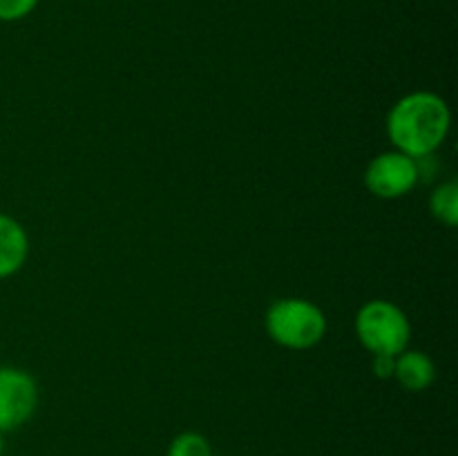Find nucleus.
I'll use <instances>...</instances> for the list:
<instances>
[{
  "instance_id": "nucleus-1",
  "label": "nucleus",
  "mask_w": 458,
  "mask_h": 456,
  "mask_svg": "<svg viewBox=\"0 0 458 456\" xmlns=\"http://www.w3.org/2000/svg\"><path fill=\"white\" fill-rule=\"evenodd\" d=\"M452 128V112L445 98L429 89H416L398 98L387 112L385 130L394 150L414 159L432 156L445 143Z\"/></svg>"
},
{
  "instance_id": "nucleus-2",
  "label": "nucleus",
  "mask_w": 458,
  "mask_h": 456,
  "mask_svg": "<svg viewBox=\"0 0 458 456\" xmlns=\"http://www.w3.org/2000/svg\"><path fill=\"white\" fill-rule=\"evenodd\" d=\"M268 338L291 351H307L325 340L329 322L325 311L307 298H280L264 316Z\"/></svg>"
},
{
  "instance_id": "nucleus-3",
  "label": "nucleus",
  "mask_w": 458,
  "mask_h": 456,
  "mask_svg": "<svg viewBox=\"0 0 458 456\" xmlns=\"http://www.w3.org/2000/svg\"><path fill=\"white\" fill-rule=\"evenodd\" d=\"M358 342L371 356H398L410 347L411 325L407 313L392 300L376 298L362 304L353 317Z\"/></svg>"
},
{
  "instance_id": "nucleus-4",
  "label": "nucleus",
  "mask_w": 458,
  "mask_h": 456,
  "mask_svg": "<svg viewBox=\"0 0 458 456\" xmlns=\"http://www.w3.org/2000/svg\"><path fill=\"white\" fill-rule=\"evenodd\" d=\"M423 179L419 159L401 150H385L376 155L365 168V188L378 199H401L410 195Z\"/></svg>"
},
{
  "instance_id": "nucleus-5",
  "label": "nucleus",
  "mask_w": 458,
  "mask_h": 456,
  "mask_svg": "<svg viewBox=\"0 0 458 456\" xmlns=\"http://www.w3.org/2000/svg\"><path fill=\"white\" fill-rule=\"evenodd\" d=\"M38 407V384L34 376L18 367H0V432L22 427Z\"/></svg>"
},
{
  "instance_id": "nucleus-6",
  "label": "nucleus",
  "mask_w": 458,
  "mask_h": 456,
  "mask_svg": "<svg viewBox=\"0 0 458 456\" xmlns=\"http://www.w3.org/2000/svg\"><path fill=\"white\" fill-rule=\"evenodd\" d=\"M30 258V235L12 215L0 213V280L16 275Z\"/></svg>"
},
{
  "instance_id": "nucleus-7",
  "label": "nucleus",
  "mask_w": 458,
  "mask_h": 456,
  "mask_svg": "<svg viewBox=\"0 0 458 456\" xmlns=\"http://www.w3.org/2000/svg\"><path fill=\"white\" fill-rule=\"evenodd\" d=\"M394 380H396L405 392H425V389L432 387L434 380H437V365H434V360L425 351L407 347L405 351H401L396 356Z\"/></svg>"
},
{
  "instance_id": "nucleus-8",
  "label": "nucleus",
  "mask_w": 458,
  "mask_h": 456,
  "mask_svg": "<svg viewBox=\"0 0 458 456\" xmlns=\"http://www.w3.org/2000/svg\"><path fill=\"white\" fill-rule=\"evenodd\" d=\"M429 213L443 226L454 228L458 224V183L441 182L429 195Z\"/></svg>"
},
{
  "instance_id": "nucleus-9",
  "label": "nucleus",
  "mask_w": 458,
  "mask_h": 456,
  "mask_svg": "<svg viewBox=\"0 0 458 456\" xmlns=\"http://www.w3.org/2000/svg\"><path fill=\"white\" fill-rule=\"evenodd\" d=\"M165 456H215L208 438L199 432H182L170 441Z\"/></svg>"
},
{
  "instance_id": "nucleus-10",
  "label": "nucleus",
  "mask_w": 458,
  "mask_h": 456,
  "mask_svg": "<svg viewBox=\"0 0 458 456\" xmlns=\"http://www.w3.org/2000/svg\"><path fill=\"white\" fill-rule=\"evenodd\" d=\"M38 7V0H0V22H18Z\"/></svg>"
},
{
  "instance_id": "nucleus-11",
  "label": "nucleus",
  "mask_w": 458,
  "mask_h": 456,
  "mask_svg": "<svg viewBox=\"0 0 458 456\" xmlns=\"http://www.w3.org/2000/svg\"><path fill=\"white\" fill-rule=\"evenodd\" d=\"M394 367H396V356H385V353H378V356L371 358V369L378 378L392 380L394 378Z\"/></svg>"
},
{
  "instance_id": "nucleus-12",
  "label": "nucleus",
  "mask_w": 458,
  "mask_h": 456,
  "mask_svg": "<svg viewBox=\"0 0 458 456\" xmlns=\"http://www.w3.org/2000/svg\"><path fill=\"white\" fill-rule=\"evenodd\" d=\"M3 452H4V434L0 432V456H3Z\"/></svg>"
}]
</instances>
